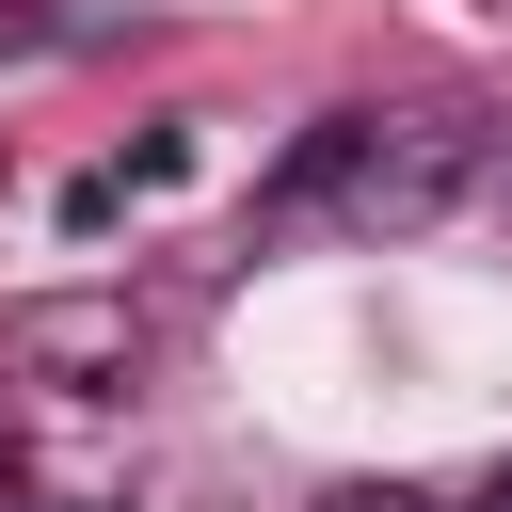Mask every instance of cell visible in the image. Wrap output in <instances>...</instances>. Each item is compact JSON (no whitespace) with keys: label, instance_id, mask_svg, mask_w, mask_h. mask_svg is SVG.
<instances>
[{"label":"cell","instance_id":"cell-4","mask_svg":"<svg viewBox=\"0 0 512 512\" xmlns=\"http://www.w3.org/2000/svg\"><path fill=\"white\" fill-rule=\"evenodd\" d=\"M336 512H416V496H336Z\"/></svg>","mask_w":512,"mask_h":512},{"label":"cell","instance_id":"cell-5","mask_svg":"<svg viewBox=\"0 0 512 512\" xmlns=\"http://www.w3.org/2000/svg\"><path fill=\"white\" fill-rule=\"evenodd\" d=\"M464 512H512V480H480V496H464Z\"/></svg>","mask_w":512,"mask_h":512},{"label":"cell","instance_id":"cell-3","mask_svg":"<svg viewBox=\"0 0 512 512\" xmlns=\"http://www.w3.org/2000/svg\"><path fill=\"white\" fill-rule=\"evenodd\" d=\"M176 176H192V128H144V144L112 160V192H176Z\"/></svg>","mask_w":512,"mask_h":512},{"label":"cell","instance_id":"cell-1","mask_svg":"<svg viewBox=\"0 0 512 512\" xmlns=\"http://www.w3.org/2000/svg\"><path fill=\"white\" fill-rule=\"evenodd\" d=\"M0 352H16V368H64V384H128V368H144V320H128V304H16Z\"/></svg>","mask_w":512,"mask_h":512},{"label":"cell","instance_id":"cell-2","mask_svg":"<svg viewBox=\"0 0 512 512\" xmlns=\"http://www.w3.org/2000/svg\"><path fill=\"white\" fill-rule=\"evenodd\" d=\"M368 128H384V112H320V128H304V144L256 176V208L288 224V208H336V192H368Z\"/></svg>","mask_w":512,"mask_h":512}]
</instances>
